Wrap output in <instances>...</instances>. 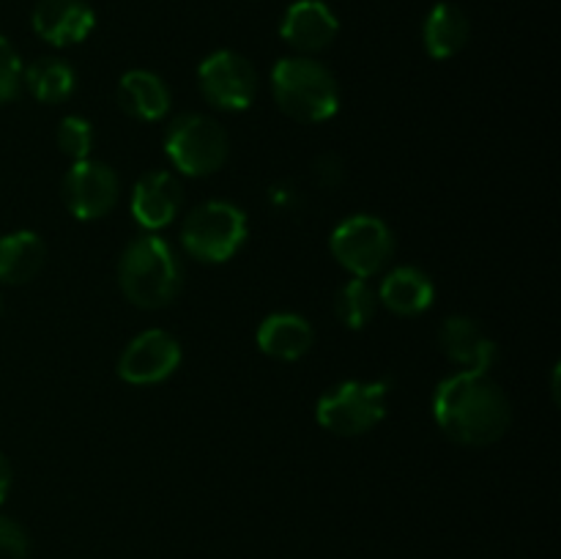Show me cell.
Returning <instances> with one entry per match:
<instances>
[{
  "label": "cell",
  "mask_w": 561,
  "mask_h": 559,
  "mask_svg": "<svg viewBox=\"0 0 561 559\" xmlns=\"http://www.w3.org/2000/svg\"><path fill=\"white\" fill-rule=\"evenodd\" d=\"M31 543L25 529L14 518L0 515V559H27Z\"/></svg>",
  "instance_id": "cb8c5ba5"
},
{
  "label": "cell",
  "mask_w": 561,
  "mask_h": 559,
  "mask_svg": "<svg viewBox=\"0 0 561 559\" xmlns=\"http://www.w3.org/2000/svg\"><path fill=\"white\" fill-rule=\"evenodd\" d=\"M47 261V244L33 230H14L0 236V283L25 285Z\"/></svg>",
  "instance_id": "d6986e66"
},
{
  "label": "cell",
  "mask_w": 561,
  "mask_h": 559,
  "mask_svg": "<svg viewBox=\"0 0 561 559\" xmlns=\"http://www.w3.org/2000/svg\"><path fill=\"white\" fill-rule=\"evenodd\" d=\"M164 151L181 173L203 179L217 173L228 162L230 140L225 126L211 115L186 113L170 124L164 135Z\"/></svg>",
  "instance_id": "5b68a950"
},
{
  "label": "cell",
  "mask_w": 561,
  "mask_h": 559,
  "mask_svg": "<svg viewBox=\"0 0 561 559\" xmlns=\"http://www.w3.org/2000/svg\"><path fill=\"white\" fill-rule=\"evenodd\" d=\"M340 22L323 0H296L285 9L279 36L299 53H321L337 38Z\"/></svg>",
  "instance_id": "4fadbf2b"
},
{
  "label": "cell",
  "mask_w": 561,
  "mask_h": 559,
  "mask_svg": "<svg viewBox=\"0 0 561 559\" xmlns=\"http://www.w3.org/2000/svg\"><path fill=\"white\" fill-rule=\"evenodd\" d=\"M11 482H14V471H11L9 458H5L3 449H0V504H3L5 497H9Z\"/></svg>",
  "instance_id": "484cf974"
},
{
  "label": "cell",
  "mask_w": 561,
  "mask_h": 559,
  "mask_svg": "<svg viewBox=\"0 0 561 559\" xmlns=\"http://www.w3.org/2000/svg\"><path fill=\"white\" fill-rule=\"evenodd\" d=\"M118 104L137 121H159L170 110V88L148 69H131L118 82Z\"/></svg>",
  "instance_id": "e0dca14e"
},
{
  "label": "cell",
  "mask_w": 561,
  "mask_h": 559,
  "mask_svg": "<svg viewBox=\"0 0 561 559\" xmlns=\"http://www.w3.org/2000/svg\"><path fill=\"white\" fill-rule=\"evenodd\" d=\"M471 22L466 11L455 3H436L422 25V44L425 53L436 60L455 58L469 44Z\"/></svg>",
  "instance_id": "ac0fdd59"
},
{
  "label": "cell",
  "mask_w": 561,
  "mask_h": 559,
  "mask_svg": "<svg viewBox=\"0 0 561 559\" xmlns=\"http://www.w3.org/2000/svg\"><path fill=\"white\" fill-rule=\"evenodd\" d=\"M316 343L310 321L296 312H272L257 327V349L272 360L296 362Z\"/></svg>",
  "instance_id": "9a60e30c"
},
{
  "label": "cell",
  "mask_w": 561,
  "mask_h": 559,
  "mask_svg": "<svg viewBox=\"0 0 561 559\" xmlns=\"http://www.w3.org/2000/svg\"><path fill=\"white\" fill-rule=\"evenodd\" d=\"M433 299H436V285L431 274L416 266L392 269L378 288V301H383L394 316H422L431 310Z\"/></svg>",
  "instance_id": "2e32d148"
},
{
  "label": "cell",
  "mask_w": 561,
  "mask_h": 559,
  "mask_svg": "<svg viewBox=\"0 0 561 559\" xmlns=\"http://www.w3.org/2000/svg\"><path fill=\"white\" fill-rule=\"evenodd\" d=\"M184 206V186L168 170H151L140 175L131 190V214L146 230H159L175 219Z\"/></svg>",
  "instance_id": "5bb4252c"
},
{
  "label": "cell",
  "mask_w": 561,
  "mask_h": 559,
  "mask_svg": "<svg viewBox=\"0 0 561 559\" xmlns=\"http://www.w3.org/2000/svg\"><path fill=\"white\" fill-rule=\"evenodd\" d=\"M22 85L42 104H58L75 93V69L66 60L47 55L22 69Z\"/></svg>",
  "instance_id": "ffe728a7"
},
{
  "label": "cell",
  "mask_w": 561,
  "mask_h": 559,
  "mask_svg": "<svg viewBox=\"0 0 561 559\" xmlns=\"http://www.w3.org/2000/svg\"><path fill=\"white\" fill-rule=\"evenodd\" d=\"M389 381H351L337 384L321 395L316 406V420L337 436H362L373 431L387 417Z\"/></svg>",
  "instance_id": "8992f818"
},
{
  "label": "cell",
  "mask_w": 561,
  "mask_h": 559,
  "mask_svg": "<svg viewBox=\"0 0 561 559\" xmlns=\"http://www.w3.org/2000/svg\"><path fill=\"white\" fill-rule=\"evenodd\" d=\"M197 85L206 102L214 107L239 113L255 102L257 71L236 49H217L197 69Z\"/></svg>",
  "instance_id": "ba28073f"
},
{
  "label": "cell",
  "mask_w": 561,
  "mask_h": 559,
  "mask_svg": "<svg viewBox=\"0 0 561 559\" xmlns=\"http://www.w3.org/2000/svg\"><path fill=\"white\" fill-rule=\"evenodd\" d=\"M179 365V340L170 332H164V329H148V332L137 334L124 349V354L118 360V376L126 384L148 387V384H159L173 376Z\"/></svg>",
  "instance_id": "30bf717a"
},
{
  "label": "cell",
  "mask_w": 561,
  "mask_h": 559,
  "mask_svg": "<svg viewBox=\"0 0 561 559\" xmlns=\"http://www.w3.org/2000/svg\"><path fill=\"white\" fill-rule=\"evenodd\" d=\"M121 195L118 175L110 164L93 162V159H80L71 164L64 179V201L66 208L82 223L107 217L115 208Z\"/></svg>",
  "instance_id": "9c48e42d"
},
{
  "label": "cell",
  "mask_w": 561,
  "mask_h": 559,
  "mask_svg": "<svg viewBox=\"0 0 561 559\" xmlns=\"http://www.w3.org/2000/svg\"><path fill=\"white\" fill-rule=\"evenodd\" d=\"M272 91L279 110L301 124L329 121L340 107V85L332 71L307 55L277 60L272 69Z\"/></svg>",
  "instance_id": "3957f363"
},
{
  "label": "cell",
  "mask_w": 561,
  "mask_h": 559,
  "mask_svg": "<svg viewBox=\"0 0 561 559\" xmlns=\"http://www.w3.org/2000/svg\"><path fill=\"white\" fill-rule=\"evenodd\" d=\"M22 88V60L14 44L0 33V104L16 99Z\"/></svg>",
  "instance_id": "603a6c76"
},
{
  "label": "cell",
  "mask_w": 561,
  "mask_h": 559,
  "mask_svg": "<svg viewBox=\"0 0 561 559\" xmlns=\"http://www.w3.org/2000/svg\"><path fill=\"white\" fill-rule=\"evenodd\" d=\"M438 345L463 370L488 373L499 360V343L469 316H449L438 329Z\"/></svg>",
  "instance_id": "7c38bea8"
},
{
  "label": "cell",
  "mask_w": 561,
  "mask_h": 559,
  "mask_svg": "<svg viewBox=\"0 0 561 559\" xmlns=\"http://www.w3.org/2000/svg\"><path fill=\"white\" fill-rule=\"evenodd\" d=\"M31 25L53 47H75L91 36L96 14L85 0H38Z\"/></svg>",
  "instance_id": "8fae6325"
},
{
  "label": "cell",
  "mask_w": 561,
  "mask_h": 559,
  "mask_svg": "<svg viewBox=\"0 0 561 559\" xmlns=\"http://www.w3.org/2000/svg\"><path fill=\"white\" fill-rule=\"evenodd\" d=\"M316 175H318V184L323 186H337L343 181V162H340L334 153H327L316 162Z\"/></svg>",
  "instance_id": "d4e9b609"
},
{
  "label": "cell",
  "mask_w": 561,
  "mask_h": 559,
  "mask_svg": "<svg viewBox=\"0 0 561 559\" xmlns=\"http://www.w3.org/2000/svg\"><path fill=\"white\" fill-rule=\"evenodd\" d=\"M433 417L444 436L466 447H488L513 425V406L488 373L460 370L433 392Z\"/></svg>",
  "instance_id": "6da1fadb"
},
{
  "label": "cell",
  "mask_w": 561,
  "mask_h": 559,
  "mask_svg": "<svg viewBox=\"0 0 561 559\" xmlns=\"http://www.w3.org/2000/svg\"><path fill=\"white\" fill-rule=\"evenodd\" d=\"M247 214L228 201H206L195 206L181 228V244L195 261L225 263L244 247Z\"/></svg>",
  "instance_id": "277c9868"
},
{
  "label": "cell",
  "mask_w": 561,
  "mask_h": 559,
  "mask_svg": "<svg viewBox=\"0 0 561 559\" xmlns=\"http://www.w3.org/2000/svg\"><path fill=\"white\" fill-rule=\"evenodd\" d=\"M118 285L140 310H159L184 288V266L164 239L142 233L126 244L118 261Z\"/></svg>",
  "instance_id": "7a4b0ae2"
},
{
  "label": "cell",
  "mask_w": 561,
  "mask_h": 559,
  "mask_svg": "<svg viewBox=\"0 0 561 559\" xmlns=\"http://www.w3.org/2000/svg\"><path fill=\"white\" fill-rule=\"evenodd\" d=\"M58 146L66 157H71L75 162L88 159L93 148V126L91 121L80 118V115H66L58 126Z\"/></svg>",
  "instance_id": "7402d4cb"
},
{
  "label": "cell",
  "mask_w": 561,
  "mask_h": 559,
  "mask_svg": "<svg viewBox=\"0 0 561 559\" xmlns=\"http://www.w3.org/2000/svg\"><path fill=\"white\" fill-rule=\"evenodd\" d=\"M378 310V294L370 288V283L362 277L348 280L340 285L337 296H334V316L343 327L348 329H365L373 321Z\"/></svg>",
  "instance_id": "44dd1931"
},
{
  "label": "cell",
  "mask_w": 561,
  "mask_h": 559,
  "mask_svg": "<svg viewBox=\"0 0 561 559\" xmlns=\"http://www.w3.org/2000/svg\"><path fill=\"white\" fill-rule=\"evenodd\" d=\"M332 255L343 269H348L354 277H373L387 269V263L394 255V236L392 228L381 217L373 214H354L343 219L332 230Z\"/></svg>",
  "instance_id": "52a82bcc"
}]
</instances>
